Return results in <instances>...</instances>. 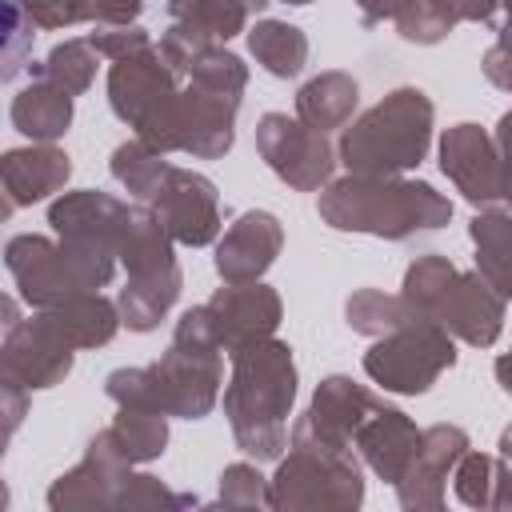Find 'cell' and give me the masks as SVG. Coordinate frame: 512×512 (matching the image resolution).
I'll list each match as a JSON object with an SVG mask.
<instances>
[{
	"label": "cell",
	"instance_id": "6da1fadb",
	"mask_svg": "<svg viewBox=\"0 0 512 512\" xmlns=\"http://www.w3.org/2000/svg\"><path fill=\"white\" fill-rule=\"evenodd\" d=\"M220 344L212 332V320L204 304L188 308L176 320L172 344L156 364L144 368H116L104 376V392L112 404H136V408H156L176 420H204L224 384V364H220Z\"/></svg>",
	"mask_w": 512,
	"mask_h": 512
},
{
	"label": "cell",
	"instance_id": "7a4b0ae2",
	"mask_svg": "<svg viewBox=\"0 0 512 512\" xmlns=\"http://www.w3.org/2000/svg\"><path fill=\"white\" fill-rule=\"evenodd\" d=\"M296 356L284 340L264 336L232 352V376L224 384V416L236 448L256 464L280 460L288 448V416L296 404Z\"/></svg>",
	"mask_w": 512,
	"mask_h": 512
},
{
	"label": "cell",
	"instance_id": "3957f363",
	"mask_svg": "<svg viewBox=\"0 0 512 512\" xmlns=\"http://www.w3.org/2000/svg\"><path fill=\"white\" fill-rule=\"evenodd\" d=\"M316 212L336 232H364L376 240H412L452 220V200L424 180L348 172L320 188Z\"/></svg>",
	"mask_w": 512,
	"mask_h": 512
},
{
	"label": "cell",
	"instance_id": "277c9868",
	"mask_svg": "<svg viewBox=\"0 0 512 512\" xmlns=\"http://www.w3.org/2000/svg\"><path fill=\"white\" fill-rule=\"evenodd\" d=\"M432 120H436V104L428 100L424 88L412 84L392 88L344 128L336 156L348 172L360 176H404L420 168V160L428 156Z\"/></svg>",
	"mask_w": 512,
	"mask_h": 512
},
{
	"label": "cell",
	"instance_id": "5b68a950",
	"mask_svg": "<svg viewBox=\"0 0 512 512\" xmlns=\"http://www.w3.org/2000/svg\"><path fill=\"white\" fill-rule=\"evenodd\" d=\"M404 296L472 348H492L504 332L508 300L480 272H460L448 256H416L404 268Z\"/></svg>",
	"mask_w": 512,
	"mask_h": 512
},
{
	"label": "cell",
	"instance_id": "8992f818",
	"mask_svg": "<svg viewBox=\"0 0 512 512\" xmlns=\"http://www.w3.org/2000/svg\"><path fill=\"white\" fill-rule=\"evenodd\" d=\"M4 264L32 308H52L84 292H100L116 276V252L80 244V240H48L36 232H20L4 244Z\"/></svg>",
	"mask_w": 512,
	"mask_h": 512
},
{
	"label": "cell",
	"instance_id": "52a82bcc",
	"mask_svg": "<svg viewBox=\"0 0 512 512\" xmlns=\"http://www.w3.org/2000/svg\"><path fill=\"white\" fill-rule=\"evenodd\" d=\"M120 264L128 272V284L116 296L120 320L132 332H152L180 300L184 276L176 264V240L148 204L132 208L128 232L120 240Z\"/></svg>",
	"mask_w": 512,
	"mask_h": 512
},
{
	"label": "cell",
	"instance_id": "ba28073f",
	"mask_svg": "<svg viewBox=\"0 0 512 512\" xmlns=\"http://www.w3.org/2000/svg\"><path fill=\"white\" fill-rule=\"evenodd\" d=\"M364 460L356 448H332L292 432L288 456L272 476V508L280 512H348L364 504Z\"/></svg>",
	"mask_w": 512,
	"mask_h": 512
},
{
	"label": "cell",
	"instance_id": "9c48e42d",
	"mask_svg": "<svg viewBox=\"0 0 512 512\" xmlns=\"http://www.w3.org/2000/svg\"><path fill=\"white\" fill-rule=\"evenodd\" d=\"M180 92H184V76L164 60L160 44H148L132 56H120L108 68L112 112L128 128H136V136L144 144H152L160 152H180L176 148Z\"/></svg>",
	"mask_w": 512,
	"mask_h": 512
},
{
	"label": "cell",
	"instance_id": "30bf717a",
	"mask_svg": "<svg viewBox=\"0 0 512 512\" xmlns=\"http://www.w3.org/2000/svg\"><path fill=\"white\" fill-rule=\"evenodd\" d=\"M452 364H456V336L428 316L372 340V348L364 352L368 380L396 396H424Z\"/></svg>",
	"mask_w": 512,
	"mask_h": 512
},
{
	"label": "cell",
	"instance_id": "8fae6325",
	"mask_svg": "<svg viewBox=\"0 0 512 512\" xmlns=\"http://www.w3.org/2000/svg\"><path fill=\"white\" fill-rule=\"evenodd\" d=\"M256 152L296 192L328 188L332 172L340 164L332 140L324 132L308 128L300 116H288V112H264L256 120Z\"/></svg>",
	"mask_w": 512,
	"mask_h": 512
},
{
	"label": "cell",
	"instance_id": "7c38bea8",
	"mask_svg": "<svg viewBox=\"0 0 512 512\" xmlns=\"http://www.w3.org/2000/svg\"><path fill=\"white\" fill-rule=\"evenodd\" d=\"M440 172L476 208L508 204L512 196V164L500 156L492 132L472 120L452 124L440 136Z\"/></svg>",
	"mask_w": 512,
	"mask_h": 512
},
{
	"label": "cell",
	"instance_id": "4fadbf2b",
	"mask_svg": "<svg viewBox=\"0 0 512 512\" xmlns=\"http://www.w3.org/2000/svg\"><path fill=\"white\" fill-rule=\"evenodd\" d=\"M72 356H76V348L44 320V312H36V316L4 328L0 376L16 380L28 392H44V388H56L72 372Z\"/></svg>",
	"mask_w": 512,
	"mask_h": 512
},
{
	"label": "cell",
	"instance_id": "5bb4252c",
	"mask_svg": "<svg viewBox=\"0 0 512 512\" xmlns=\"http://www.w3.org/2000/svg\"><path fill=\"white\" fill-rule=\"evenodd\" d=\"M148 208L164 220V228L172 232L176 244L204 248L220 236V192L204 172L172 164Z\"/></svg>",
	"mask_w": 512,
	"mask_h": 512
},
{
	"label": "cell",
	"instance_id": "9a60e30c",
	"mask_svg": "<svg viewBox=\"0 0 512 512\" xmlns=\"http://www.w3.org/2000/svg\"><path fill=\"white\" fill-rule=\"evenodd\" d=\"M204 312L212 320V332H216V344L232 356L236 348L252 344V340H264L280 328L284 320V304H280V292L260 284V280H248V284H224L216 288L208 300H204Z\"/></svg>",
	"mask_w": 512,
	"mask_h": 512
},
{
	"label": "cell",
	"instance_id": "2e32d148",
	"mask_svg": "<svg viewBox=\"0 0 512 512\" xmlns=\"http://www.w3.org/2000/svg\"><path fill=\"white\" fill-rule=\"evenodd\" d=\"M132 464L116 452L108 432H96L84 448V460L52 480L48 508L52 512H80V508H116Z\"/></svg>",
	"mask_w": 512,
	"mask_h": 512
},
{
	"label": "cell",
	"instance_id": "e0dca14e",
	"mask_svg": "<svg viewBox=\"0 0 512 512\" xmlns=\"http://www.w3.org/2000/svg\"><path fill=\"white\" fill-rule=\"evenodd\" d=\"M236 112L240 96L220 92L196 80H184L180 92V128H176V148L192 160H220L236 144Z\"/></svg>",
	"mask_w": 512,
	"mask_h": 512
},
{
	"label": "cell",
	"instance_id": "ac0fdd59",
	"mask_svg": "<svg viewBox=\"0 0 512 512\" xmlns=\"http://www.w3.org/2000/svg\"><path fill=\"white\" fill-rule=\"evenodd\" d=\"M384 408V400L376 392H368L364 384H356L352 376H324L312 392V404L308 412L292 424V432L300 436H312L320 444H332V448H356V428L376 412Z\"/></svg>",
	"mask_w": 512,
	"mask_h": 512
},
{
	"label": "cell",
	"instance_id": "d6986e66",
	"mask_svg": "<svg viewBox=\"0 0 512 512\" xmlns=\"http://www.w3.org/2000/svg\"><path fill=\"white\" fill-rule=\"evenodd\" d=\"M468 432L460 424H432L420 432V448L408 464V472L396 480L400 508L408 512H440L444 508V488L456 468V460L468 452Z\"/></svg>",
	"mask_w": 512,
	"mask_h": 512
},
{
	"label": "cell",
	"instance_id": "ffe728a7",
	"mask_svg": "<svg viewBox=\"0 0 512 512\" xmlns=\"http://www.w3.org/2000/svg\"><path fill=\"white\" fill-rule=\"evenodd\" d=\"M280 248H284V224L264 208H248L216 240L212 264L224 284H248V280H260L276 264Z\"/></svg>",
	"mask_w": 512,
	"mask_h": 512
},
{
	"label": "cell",
	"instance_id": "44dd1931",
	"mask_svg": "<svg viewBox=\"0 0 512 512\" xmlns=\"http://www.w3.org/2000/svg\"><path fill=\"white\" fill-rule=\"evenodd\" d=\"M136 204H124L100 188H80V192H64L60 200H52L48 208V224L60 240H80V244H96L116 252L120 260V240L128 232Z\"/></svg>",
	"mask_w": 512,
	"mask_h": 512
},
{
	"label": "cell",
	"instance_id": "7402d4cb",
	"mask_svg": "<svg viewBox=\"0 0 512 512\" xmlns=\"http://www.w3.org/2000/svg\"><path fill=\"white\" fill-rule=\"evenodd\" d=\"M72 176V160L64 148L56 144H28V148H8L0 156V180H4V196H8V212L48 200L52 192H60Z\"/></svg>",
	"mask_w": 512,
	"mask_h": 512
},
{
	"label": "cell",
	"instance_id": "603a6c76",
	"mask_svg": "<svg viewBox=\"0 0 512 512\" xmlns=\"http://www.w3.org/2000/svg\"><path fill=\"white\" fill-rule=\"evenodd\" d=\"M420 432L424 428H416L400 408H376L360 428H356V456L384 480V484H392L396 488V480L408 472V464H412V456H416V448H420Z\"/></svg>",
	"mask_w": 512,
	"mask_h": 512
},
{
	"label": "cell",
	"instance_id": "cb8c5ba5",
	"mask_svg": "<svg viewBox=\"0 0 512 512\" xmlns=\"http://www.w3.org/2000/svg\"><path fill=\"white\" fill-rule=\"evenodd\" d=\"M72 100L64 88H56L44 76H32L16 96H12V128L36 144H52L72 128Z\"/></svg>",
	"mask_w": 512,
	"mask_h": 512
},
{
	"label": "cell",
	"instance_id": "d4e9b609",
	"mask_svg": "<svg viewBox=\"0 0 512 512\" xmlns=\"http://www.w3.org/2000/svg\"><path fill=\"white\" fill-rule=\"evenodd\" d=\"M44 312V320L72 344V348H104L116 328L124 324L120 320V304L100 296V292H84V296H72L64 304H52V308H36Z\"/></svg>",
	"mask_w": 512,
	"mask_h": 512
},
{
	"label": "cell",
	"instance_id": "484cf974",
	"mask_svg": "<svg viewBox=\"0 0 512 512\" xmlns=\"http://www.w3.org/2000/svg\"><path fill=\"white\" fill-rule=\"evenodd\" d=\"M360 104V84L348 72H320L296 92V116L316 132H336L352 124V112Z\"/></svg>",
	"mask_w": 512,
	"mask_h": 512
},
{
	"label": "cell",
	"instance_id": "4316f807",
	"mask_svg": "<svg viewBox=\"0 0 512 512\" xmlns=\"http://www.w3.org/2000/svg\"><path fill=\"white\" fill-rule=\"evenodd\" d=\"M468 236L476 244V272L512 300V208H480L468 224Z\"/></svg>",
	"mask_w": 512,
	"mask_h": 512
},
{
	"label": "cell",
	"instance_id": "83f0119b",
	"mask_svg": "<svg viewBox=\"0 0 512 512\" xmlns=\"http://www.w3.org/2000/svg\"><path fill=\"white\" fill-rule=\"evenodd\" d=\"M116 452L128 464H152L168 448V416L156 408H136V404H116V420L104 428Z\"/></svg>",
	"mask_w": 512,
	"mask_h": 512
},
{
	"label": "cell",
	"instance_id": "f1b7e54d",
	"mask_svg": "<svg viewBox=\"0 0 512 512\" xmlns=\"http://www.w3.org/2000/svg\"><path fill=\"white\" fill-rule=\"evenodd\" d=\"M244 36L256 64L276 80H292L308 64V36L288 20H256Z\"/></svg>",
	"mask_w": 512,
	"mask_h": 512
},
{
	"label": "cell",
	"instance_id": "f546056e",
	"mask_svg": "<svg viewBox=\"0 0 512 512\" xmlns=\"http://www.w3.org/2000/svg\"><path fill=\"white\" fill-rule=\"evenodd\" d=\"M420 316L424 312L404 292L392 296V292H380V288H360L344 304L348 328L360 332V336H368V340H380V336H388V332H396V328H404V324H412Z\"/></svg>",
	"mask_w": 512,
	"mask_h": 512
},
{
	"label": "cell",
	"instance_id": "4dcf8cb0",
	"mask_svg": "<svg viewBox=\"0 0 512 512\" xmlns=\"http://www.w3.org/2000/svg\"><path fill=\"white\" fill-rule=\"evenodd\" d=\"M108 168H112V180H116L132 200L152 204V196L160 192V184H164L172 160H168V152H160V148H152V144H144V140L136 136V140H124V144L112 148Z\"/></svg>",
	"mask_w": 512,
	"mask_h": 512
},
{
	"label": "cell",
	"instance_id": "1f68e13d",
	"mask_svg": "<svg viewBox=\"0 0 512 512\" xmlns=\"http://www.w3.org/2000/svg\"><path fill=\"white\" fill-rule=\"evenodd\" d=\"M100 52L88 36H72V40H60L52 44V52L44 60H32L28 64V76H44L52 80L56 88H64L68 96H84L96 80V68H100Z\"/></svg>",
	"mask_w": 512,
	"mask_h": 512
},
{
	"label": "cell",
	"instance_id": "d6a6232c",
	"mask_svg": "<svg viewBox=\"0 0 512 512\" xmlns=\"http://www.w3.org/2000/svg\"><path fill=\"white\" fill-rule=\"evenodd\" d=\"M272 0H168V16L180 24L200 28L212 40H232L248 32V16L268 8Z\"/></svg>",
	"mask_w": 512,
	"mask_h": 512
},
{
	"label": "cell",
	"instance_id": "836d02e7",
	"mask_svg": "<svg viewBox=\"0 0 512 512\" xmlns=\"http://www.w3.org/2000/svg\"><path fill=\"white\" fill-rule=\"evenodd\" d=\"M32 40H36V20L20 0H4V52H0V80L12 84L28 64H32Z\"/></svg>",
	"mask_w": 512,
	"mask_h": 512
},
{
	"label": "cell",
	"instance_id": "e575fe53",
	"mask_svg": "<svg viewBox=\"0 0 512 512\" xmlns=\"http://www.w3.org/2000/svg\"><path fill=\"white\" fill-rule=\"evenodd\" d=\"M452 492L468 508H492L496 496V456L488 452H464L452 468Z\"/></svg>",
	"mask_w": 512,
	"mask_h": 512
},
{
	"label": "cell",
	"instance_id": "d590c367",
	"mask_svg": "<svg viewBox=\"0 0 512 512\" xmlns=\"http://www.w3.org/2000/svg\"><path fill=\"white\" fill-rule=\"evenodd\" d=\"M220 508H272V480L256 464H228L220 472Z\"/></svg>",
	"mask_w": 512,
	"mask_h": 512
},
{
	"label": "cell",
	"instance_id": "8d00e7d4",
	"mask_svg": "<svg viewBox=\"0 0 512 512\" xmlns=\"http://www.w3.org/2000/svg\"><path fill=\"white\" fill-rule=\"evenodd\" d=\"M452 28H456V20H452L436 0H416V4L396 20L400 40L420 44V48H432V44L448 40V36H452Z\"/></svg>",
	"mask_w": 512,
	"mask_h": 512
},
{
	"label": "cell",
	"instance_id": "74e56055",
	"mask_svg": "<svg viewBox=\"0 0 512 512\" xmlns=\"http://www.w3.org/2000/svg\"><path fill=\"white\" fill-rule=\"evenodd\" d=\"M88 40L96 44V52L104 60H120V56H132L152 44L148 28H140V24H92Z\"/></svg>",
	"mask_w": 512,
	"mask_h": 512
},
{
	"label": "cell",
	"instance_id": "f35d334b",
	"mask_svg": "<svg viewBox=\"0 0 512 512\" xmlns=\"http://www.w3.org/2000/svg\"><path fill=\"white\" fill-rule=\"evenodd\" d=\"M36 28H72L88 20V0H20Z\"/></svg>",
	"mask_w": 512,
	"mask_h": 512
},
{
	"label": "cell",
	"instance_id": "ab89813d",
	"mask_svg": "<svg viewBox=\"0 0 512 512\" xmlns=\"http://www.w3.org/2000/svg\"><path fill=\"white\" fill-rule=\"evenodd\" d=\"M144 0H88V24H136Z\"/></svg>",
	"mask_w": 512,
	"mask_h": 512
},
{
	"label": "cell",
	"instance_id": "60d3db41",
	"mask_svg": "<svg viewBox=\"0 0 512 512\" xmlns=\"http://www.w3.org/2000/svg\"><path fill=\"white\" fill-rule=\"evenodd\" d=\"M28 388H20L16 380H8V376H0V404H4V436L12 440V432L20 428V420H24V412H28Z\"/></svg>",
	"mask_w": 512,
	"mask_h": 512
},
{
	"label": "cell",
	"instance_id": "b9f144b4",
	"mask_svg": "<svg viewBox=\"0 0 512 512\" xmlns=\"http://www.w3.org/2000/svg\"><path fill=\"white\" fill-rule=\"evenodd\" d=\"M480 68H484V76H488L492 88L512 92V44H500V40H496V44L484 52Z\"/></svg>",
	"mask_w": 512,
	"mask_h": 512
},
{
	"label": "cell",
	"instance_id": "7bdbcfd3",
	"mask_svg": "<svg viewBox=\"0 0 512 512\" xmlns=\"http://www.w3.org/2000/svg\"><path fill=\"white\" fill-rule=\"evenodd\" d=\"M456 24L468 20V24H496V8L500 0H436Z\"/></svg>",
	"mask_w": 512,
	"mask_h": 512
},
{
	"label": "cell",
	"instance_id": "ee69618b",
	"mask_svg": "<svg viewBox=\"0 0 512 512\" xmlns=\"http://www.w3.org/2000/svg\"><path fill=\"white\" fill-rule=\"evenodd\" d=\"M412 4H416V0H356V8H360V24H364V28H376V24H384V20L396 24Z\"/></svg>",
	"mask_w": 512,
	"mask_h": 512
},
{
	"label": "cell",
	"instance_id": "f6af8a7d",
	"mask_svg": "<svg viewBox=\"0 0 512 512\" xmlns=\"http://www.w3.org/2000/svg\"><path fill=\"white\" fill-rule=\"evenodd\" d=\"M492 508L512 512V460H500V456H496V496H492Z\"/></svg>",
	"mask_w": 512,
	"mask_h": 512
},
{
	"label": "cell",
	"instance_id": "bcb514c9",
	"mask_svg": "<svg viewBox=\"0 0 512 512\" xmlns=\"http://www.w3.org/2000/svg\"><path fill=\"white\" fill-rule=\"evenodd\" d=\"M492 140H496V148H500V156L512 164V108L496 120V128H492Z\"/></svg>",
	"mask_w": 512,
	"mask_h": 512
},
{
	"label": "cell",
	"instance_id": "7dc6e473",
	"mask_svg": "<svg viewBox=\"0 0 512 512\" xmlns=\"http://www.w3.org/2000/svg\"><path fill=\"white\" fill-rule=\"evenodd\" d=\"M496 384H500V388L512 396V348L496 356Z\"/></svg>",
	"mask_w": 512,
	"mask_h": 512
},
{
	"label": "cell",
	"instance_id": "c3c4849f",
	"mask_svg": "<svg viewBox=\"0 0 512 512\" xmlns=\"http://www.w3.org/2000/svg\"><path fill=\"white\" fill-rule=\"evenodd\" d=\"M504 8V24H500V44H512V0H500Z\"/></svg>",
	"mask_w": 512,
	"mask_h": 512
},
{
	"label": "cell",
	"instance_id": "681fc988",
	"mask_svg": "<svg viewBox=\"0 0 512 512\" xmlns=\"http://www.w3.org/2000/svg\"><path fill=\"white\" fill-rule=\"evenodd\" d=\"M496 448H500V452H496L500 460H512V424L500 432V444H496Z\"/></svg>",
	"mask_w": 512,
	"mask_h": 512
},
{
	"label": "cell",
	"instance_id": "f907efd6",
	"mask_svg": "<svg viewBox=\"0 0 512 512\" xmlns=\"http://www.w3.org/2000/svg\"><path fill=\"white\" fill-rule=\"evenodd\" d=\"M280 4H292V8H304V4H312V0H280Z\"/></svg>",
	"mask_w": 512,
	"mask_h": 512
}]
</instances>
